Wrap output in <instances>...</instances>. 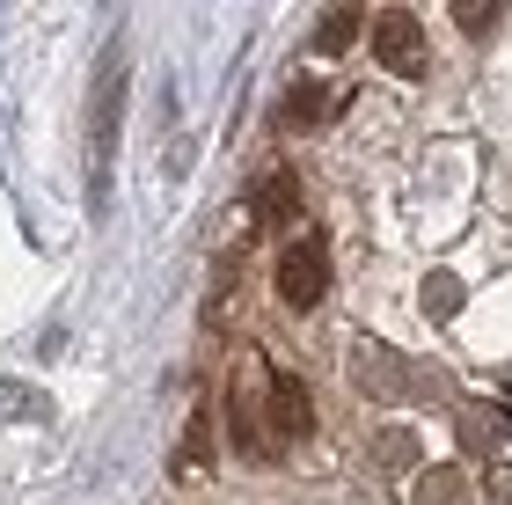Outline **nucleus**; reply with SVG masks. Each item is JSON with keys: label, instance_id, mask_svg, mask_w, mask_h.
<instances>
[{"label": "nucleus", "instance_id": "nucleus-1", "mask_svg": "<svg viewBox=\"0 0 512 505\" xmlns=\"http://www.w3.org/2000/svg\"><path fill=\"white\" fill-rule=\"evenodd\" d=\"M352 381L366 388V396H381V403H403V396H425V366H410L403 352H388L381 337H359L352 344Z\"/></svg>", "mask_w": 512, "mask_h": 505}, {"label": "nucleus", "instance_id": "nucleus-2", "mask_svg": "<svg viewBox=\"0 0 512 505\" xmlns=\"http://www.w3.org/2000/svg\"><path fill=\"white\" fill-rule=\"evenodd\" d=\"M322 286H330V249H322V235H300L286 257H278V301L286 308H315Z\"/></svg>", "mask_w": 512, "mask_h": 505}, {"label": "nucleus", "instance_id": "nucleus-3", "mask_svg": "<svg viewBox=\"0 0 512 505\" xmlns=\"http://www.w3.org/2000/svg\"><path fill=\"white\" fill-rule=\"evenodd\" d=\"M374 59L388 66V74H425V30H417L410 8L374 15Z\"/></svg>", "mask_w": 512, "mask_h": 505}, {"label": "nucleus", "instance_id": "nucleus-4", "mask_svg": "<svg viewBox=\"0 0 512 505\" xmlns=\"http://www.w3.org/2000/svg\"><path fill=\"white\" fill-rule=\"evenodd\" d=\"M308 432H315L308 388H300L293 374H278V381H271V440H308Z\"/></svg>", "mask_w": 512, "mask_h": 505}, {"label": "nucleus", "instance_id": "nucleus-5", "mask_svg": "<svg viewBox=\"0 0 512 505\" xmlns=\"http://www.w3.org/2000/svg\"><path fill=\"white\" fill-rule=\"evenodd\" d=\"M461 491H469L461 469H425L417 476V505H461Z\"/></svg>", "mask_w": 512, "mask_h": 505}, {"label": "nucleus", "instance_id": "nucleus-6", "mask_svg": "<svg viewBox=\"0 0 512 505\" xmlns=\"http://www.w3.org/2000/svg\"><path fill=\"white\" fill-rule=\"evenodd\" d=\"M352 37H359V8H330V15L315 22V44H322V52H344Z\"/></svg>", "mask_w": 512, "mask_h": 505}, {"label": "nucleus", "instance_id": "nucleus-7", "mask_svg": "<svg viewBox=\"0 0 512 505\" xmlns=\"http://www.w3.org/2000/svg\"><path fill=\"white\" fill-rule=\"evenodd\" d=\"M256 205H264V220H293V213H300V183H293V176H271Z\"/></svg>", "mask_w": 512, "mask_h": 505}, {"label": "nucleus", "instance_id": "nucleus-8", "mask_svg": "<svg viewBox=\"0 0 512 505\" xmlns=\"http://www.w3.org/2000/svg\"><path fill=\"white\" fill-rule=\"evenodd\" d=\"M308 118H322V88H315V81H300V88H293V103H286V125H308Z\"/></svg>", "mask_w": 512, "mask_h": 505}, {"label": "nucleus", "instance_id": "nucleus-9", "mask_svg": "<svg viewBox=\"0 0 512 505\" xmlns=\"http://www.w3.org/2000/svg\"><path fill=\"white\" fill-rule=\"evenodd\" d=\"M410 447H417L410 432H381V440H374V462H381V469H403V462H410Z\"/></svg>", "mask_w": 512, "mask_h": 505}, {"label": "nucleus", "instance_id": "nucleus-10", "mask_svg": "<svg viewBox=\"0 0 512 505\" xmlns=\"http://www.w3.org/2000/svg\"><path fill=\"white\" fill-rule=\"evenodd\" d=\"M461 15V30H491V22H498V8H454Z\"/></svg>", "mask_w": 512, "mask_h": 505}]
</instances>
